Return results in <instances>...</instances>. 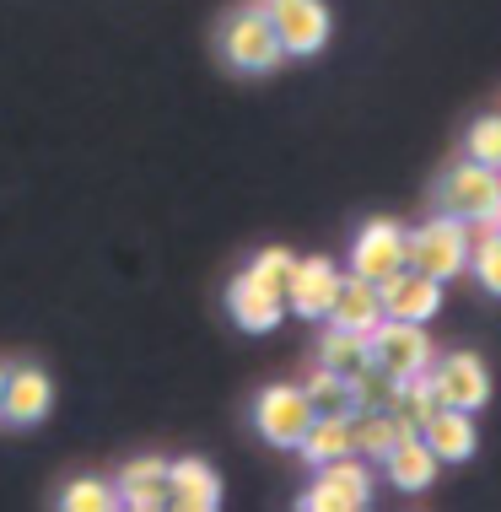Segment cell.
Masks as SVG:
<instances>
[{
  "label": "cell",
  "mask_w": 501,
  "mask_h": 512,
  "mask_svg": "<svg viewBox=\"0 0 501 512\" xmlns=\"http://www.w3.org/2000/svg\"><path fill=\"white\" fill-rule=\"evenodd\" d=\"M308 421H313V405H308V394L291 389V383H270V389L254 399V426L270 448H297L302 432H308Z\"/></svg>",
  "instance_id": "obj_6"
},
{
  "label": "cell",
  "mask_w": 501,
  "mask_h": 512,
  "mask_svg": "<svg viewBox=\"0 0 501 512\" xmlns=\"http://www.w3.org/2000/svg\"><path fill=\"white\" fill-rule=\"evenodd\" d=\"M340 275L345 270H334L329 259H291V270H286V286H281V297H286V313H302V318H324L329 313V302L334 292H340Z\"/></svg>",
  "instance_id": "obj_10"
},
{
  "label": "cell",
  "mask_w": 501,
  "mask_h": 512,
  "mask_svg": "<svg viewBox=\"0 0 501 512\" xmlns=\"http://www.w3.org/2000/svg\"><path fill=\"white\" fill-rule=\"evenodd\" d=\"M227 313L238 329H248V335H270L286 318V297H281V286H270V281H259V275L243 270L238 281L227 286Z\"/></svg>",
  "instance_id": "obj_11"
},
{
  "label": "cell",
  "mask_w": 501,
  "mask_h": 512,
  "mask_svg": "<svg viewBox=\"0 0 501 512\" xmlns=\"http://www.w3.org/2000/svg\"><path fill=\"white\" fill-rule=\"evenodd\" d=\"M405 265V227L399 221H367V227L356 232L351 243V275H367V281H383V275H394Z\"/></svg>",
  "instance_id": "obj_12"
},
{
  "label": "cell",
  "mask_w": 501,
  "mask_h": 512,
  "mask_svg": "<svg viewBox=\"0 0 501 512\" xmlns=\"http://www.w3.org/2000/svg\"><path fill=\"white\" fill-rule=\"evenodd\" d=\"M167 507L173 512H216L221 507V475L205 459H173L167 464Z\"/></svg>",
  "instance_id": "obj_14"
},
{
  "label": "cell",
  "mask_w": 501,
  "mask_h": 512,
  "mask_svg": "<svg viewBox=\"0 0 501 512\" xmlns=\"http://www.w3.org/2000/svg\"><path fill=\"white\" fill-rule=\"evenodd\" d=\"M469 265H475L485 292L501 297V227H485V238L469 243Z\"/></svg>",
  "instance_id": "obj_26"
},
{
  "label": "cell",
  "mask_w": 501,
  "mask_h": 512,
  "mask_svg": "<svg viewBox=\"0 0 501 512\" xmlns=\"http://www.w3.org/2000/svg\"><path fill=\"white\" fill-rule=\"evenodd\" d=\"M361 362H367V335L329 324V329H324V340H318V367H334V372H345V378H351Z\"/></svg>",
  "instance_id": "obj_21"
},
{
  "label": "cell",
  "mask_w": 501,
  "mask_h": 512,
  "mask_svg": "<svg viewBox=\"0 0 501 512\" xmlns=\"http://www.w3.org/2000/svg\"><path fill=\"white\" fill-rule=\"evenodd\" d=\"M264 17H270L275 38H281L286 60H291V54H318L329 44V27H334L324 0H270Z\"/></svg>",
  "instance_id": "obj_7"
},
{
  "label": "cell",
  "mask_w": 501,
  "mask_h": 512,
  "mask_svg": "<svg viewBox=\"0 0 501 512\" xmlns=\"http://www.w3.org/2000/svg\"><path fill=\"white\" fill-rule=\"evenodd\" d=\"M372 502V475L356 464V453H345V459H329L318 464V480L313 491L302 496V512H361Z\"/></svg>",
  "instance_id": "obj_5"
},
{
  "label": "cell",
  "mask_w": 501,
  "mask_h": 512,
  "mask_svg": "<svg viewBox=\"0 0 501 512\" xmlns=\"http://www.w3.org/2000/svg\"><path fill=\"white\" fill-rule=\"evenodd\" d=\"M221 54H227V65L243 71V76H264V71H275V65L286 60L281 38H275L270 17H264V6H248L221 27Z\"/></svg>",
  "instance_id": "obj_4"
},
{
  "label": "cell",
  "mask_w": 501,
  "mask_h": 512,
  "mask_svg": "<svg viewBox=\"0 0 501 512\" xmlns=\"http://www.w3.org/2000/svg\"><path fill=\"white\" fill-rule=\"evenodd\" d=\"M405 265L431 275V281H453L458 270H469V221L442 211L426 227L405 232Z\"/></svg>",
  "instance_id": "obj_1"
},
{
  "label": "cell",
  "mask_w": 501,
  "mask_h": 512,
  "mask_svg": "<svg viewBox=\"0 0 501 512\" xmlns=\"http://www.w3.org/2000/svg\"><path fill=\"white\" fill-rule=\"evenodd\" d=\"M464 157L480 162V168H496V173H501V114H480L475 124H469Z\"/></svg>",
  "instance_id": "obj_24"
},
{
  "label": "cell",
  "mask_w": 501,
  "mask_h": 512,
  "mask_svg": "<svg viewBox=\"0 0 501 512\" xmlns=\"http://www.w3.org/2000/svg\"><path fill=\"white\" fill-rule=\"evenodd\" d=\"M351 394H356V410H388L399 394V378H388V372L367 356V362L351 372Z\"/></svg>",
  "instance_id": "obj_23"
},
{
  "label": "cell",
  "mask_w": 501,
  "mask_h": 512,
  "mask_svg": "<svg viewBox=\"0 0 501 512\" xmlns=\"http://www.w3.org/2000/svg\"><path fill=\"white\" fill-rule=\"evenodd\" d=\"M388 480H394V486L399 491H426L431 486V480H437V453H431L426 448V437L421 432H405V437H399L394 442V453H388Z\"/></svg>",
  "instance_id": "obj_19"
},
{
  "label": "cell",
  "mask_w": 501,
  "mask_h": 512,
  "mask_svg": "<svg viewBox=\"0 0 501 512\" xmlns=\"http://www.w3.org/2000/svg\"><path fill=\"white\" fill-rule=\"evenodd\" d=\"M60 507L65 512H108V507H119V491H114V480H71L60 491Z\"/></svg>",
  "instance_id": "obj_25"
},
{
  "label": "cell",
  "mask_w": 501,
  "mask_h": 512,
  "mask_svg": "<svg viewBox=\"0 0 501 512\" xmlns=\"http://www.w3.org/2000/svg\"><path fill=\"white\" fill-rule=\"evenodd\" d=\"M291 259H297V254H286V248H259L254 265H248V275H259V281H270V286H286Z\"/></svg>",
  "instance_id": "obj_27"
},
{
  "label": "cell",
  "mask_w": 501,
  "mask_h": 512,
  "mask_svg": "<svg viewBox=\"0 0 501 512\" xmlns=\"http://www.w3.org/2000/svg\"><path fill=\"white\" fill-rule=\"evenodd\" d=\"M410 426L399 421L394 410H356V421H351V448L361 453V459H388L394 453V442L405 437Z\"/></svg>",
  "instance_id": "obj_20"
},
{
  "label": "cell",
  "mask_w": 501,
  "mask_h": 512,
  "mask_svg": "<svg viewBox=\"0 0 501 512\" xmlns=\"http://www.w3.org/2000/svg\"><path fill=\"white\" fill-rule=\"evenodd\" d=\"M442 211L458 221H480V227H501V173L480 168V162H453L442 173Z\"/></svg>",
  "instance_id": "obj_3"
},
{
  "label": "cell",
  "mask_w": 501,
  "mask_h": 512,
  "mask_svg": "<svg viewBox=\"0 0 501 512\" xmlns=\"http://www.w3.org/2000/svg\"><path fill=\"white\" fill-rule=\"evenodd\" d=\"M114 491H119V507H130V512H162L167 507V459H157V453L130 459L119 469Z\"/></svg>",
  "instance_id": "obj_16"
},
{
  "label": "cell",
  "mask_w": 501,
  "mask_h": 512,
  "mask_svg": "<svg viewBox=\"0 0 501 512\" xmlns=\"http://www.w3.org/2000/svg\"><path fill=\"white\" fill-rule=\"evenodd\" d=\"M0 394H6V367H0Z\"/></svg>",
  "instance_id": "obj_28"
},
{
  "label": "cell",
  "mask_w": 501,
  "mask_h": 512,
  "mask_svg": "<svg viewBox=\"0 0 501 512\" xmlns=\"http://www.w3.org/2000/svg\"><path fill=\"white\" fill-rule=\"evenodd\" d=\"M54 405V383L44 367H11L6 372V394H0V421L11 426H38Z\"/></svg>",
  "instance_id": "obj_13"
},
{
  "label": "cell",
  "mask_w": 501,
  "mask_h": 512,
  "mask_svg": "<svg viewBox=\"0 0 501 512\" xmlns=\"http://www.w3.org/2000/svg\"><path fill=\"white\" fill-rule=\"evenodd\" d=\"M302 394H308L313 415H324V410H356L351 378H345V372H334V367H318L313 378L302 383Z\"/></svg>",
  "instance_id": "obj_22"
},
{
  "label": "cell",
  "mask_w": 501,
  "mask_h": 512,
  "mask_svg": "<svg viewBox=\"0 0 501 512\" xmlns=\"http://www.w3.org/2000/svg\"><path fill=\"white\" fill-rule=\"evenodd\" d=\"M378 297H383V318H410V324H426V318L442 313V281L431 275L399 265L394 275L378 281Z\"/></svg>",
  "instance_id": "obj_9"
},
{
  "label": "cell",
  "mask_w": 501,
  "mask_h": 512,
  "mask_svg": "<svg viewBox=\"0 0 501 512\" xmlns=\"http://www.w3.org/2000/svg\"><path fill=\"white\" fill-rule=\"evenodd\" d=\"M351 421H356V410H324V415H313L308 432H302V442H297V453L313 469L329 464V459H345V453H356L351 448Z\"/></svg>",
  "instance_id": "obj_18"
},
{
  "label": "cell",
  "mask_w": 501,
  "mask_h": 512,
  "mask_svg": "<svg viewBox=\"0 0 501 512\" xmlns=\"http://www.w3.org/2000/svg\"><path fill=\"white\" fill-rule=\"evenodd\" d=\"M426 448L437 453V464H464L475 453V410H458V405H437L421 421Z\"/></svg>",
  "instance_id": "obj_15"
},
{
  "label": "cell",
  "mask_w": 501,
  "mask_h": 512,
  "mask_svg": "<svg viewBox=\"0 0 501 512\" xmlns=\"http://www.w3.org/2000/svg\"><path fill=\"white\" fill-rule=\"evenodd\" d=\"M367 356L378 362L388 378H421V372L437 362V345H431L426 324H410V318H378L367 329Z\"/></svg>",
  "instance_id": "obj_2"
},
{
  "label": "cell",
  "mask_w": 501,
  "mask_h": 512,
  "mask_svg": "<svg viewBox=\"0 0 501 512\" xmlns=\"http://www.w3.org/2000/svg\"><path fill=\"white\" fill-rule=\"evenodd\" d=\"M426 378H431V389H437L442 405L480 410L485 399H491V372H485V362L475 351H453V356H442V362H431Z\"/></svg>",
  "instance_id": "obj_8"
},
{
  "label": "cell",
  "mask_w": 501,
  "mask_h": 512,
  "mask_svg": "<svg viewBox=\"0 0 501 512\" xmlns=\"http://www.w3.org/2000/svg\"><path fill=\"white\" fill-rule=\"evenodd\" d=\"M378 318H383L378 281H367V275H340V292H334L324 324H340V329H356V335H367Z\"/></svg>",
  "instance_id": "obj_17"
}]
</instances>
